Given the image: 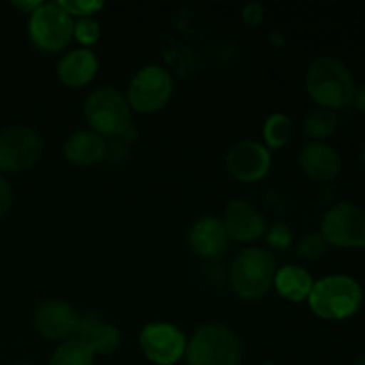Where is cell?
<instances>
[{"label":"cell","instance_id":"cell-1","mask_svg":"<svg viewBox=\"0 0 365 365\" xmlns=\"http://www.w3.org/2000/svg\"><path fill=\"white\" fill-rule=\"evenodd\" d=\"M307 91L323 109H342L353 103L356 93L351 71L335 57H319L307 71Z\"/></svg>","mask_w":365,"mask_h":365},{"label":"cell","instance_id":"cell-2","mask_svg":"<svg viewBox=\"0 0 365 365\" xmlns=\"http://www.w3.org/2000/svg\"><path fill=\"white\" fill-rule=\"evenodd\" d=\"M310 310L327 321H342L360 309L364 299L359 282L346 274H331L314 282L309 294Z\"/></svg>","mask_w":365,"mask_h":365},{"label":"cell","instance_id":"cell-3","mask_svg":"<svg viewBox=\"0 0 365 365\" xmlns=\"http://www.w3.org/2000/svg\"><path fill=\"white\" fill-rule=\"evenodd\" d=\"M277 269V259L269 250H242L232 262V289L242 299H250V302L260 299L273 287Z\"/></svg>","mask_w":365,"mask_h":365},{"label":"cell","instance_id":"cell-4","mask_svg":"<svg viewBox=\"0 0 365 365\" xmlns=\"http://www.w3.org/2000/svg\"><path fill=\"white\" fill-rule=\"evenodd\" d=\"M185 359L189 365H237L242 359V342L225 324H205L187 341Z\"/></svg>","mask_w":365,"mask_h":365},{"label":"cell","instance_id":"cell-5","mask_svg":"<svg viewBox=\"0 0 365 365\" xmlns=\"http://www.w3.org/2000/svg\"><path fill=\"white\" fill-rule=\"evenodd\" d=\"M84 118L89 128L102 138H118V134L132 121L127 98L114 88H100L93 91L84 103Z\"/></svg>","mask_w":365,"mask_h":365},{"label":"cell","instance_id":"cell-6","mask_svg":"<svg viewBox=\"0 0 365 365\" xmlns=\"http://www.w3.org/2000/svg\"><path fill=\"white\" fill-rule=\"evenodd\" d=\"M29 38L43 52H61L73 38V18L59 2L41 4L29 18Z\"/></svg>","mask_w":365,"mask_h":365},{"label":"cell","instance_id":"cell-7","mask_svg":"<svg viewBox=\"0 0 365 365\" xmlns=\"http://www.w3.org/2000/svg\"><path fill=\"white\" fill-rule=\"evenodd\" d=\"M173 95V78L163 66L141 68L130 81L127 89V102L130 109L141 114H153L163 109Z\"/></svg>","mask_w":365,"mask_h":365},{"label":"cell","instance_id":"cell-8","mask_svg":"<svg viewBox=\"0 0 365 365\" xmlns=\"http://www.w3.org/2000/svg\"><path fill=\"white\" fill-rule=\"evenodd\" d=\"M43 139L34 128L13 125L0 130V171L20 173L39 160Z\"/></svg>","mask_w":365,"mask_h":365},{"label":"cell","instance_id":"cell-9","mask_svg":"<svg viewBox=\"0 0 365 365\" xmlns=\"http://www.w3.org/2000/svg\"><path fill=\"white\" fill-rule=\"evenodd\" d=\"M321 235L339 248H365V210L353 203H339L323 217Z\"/></svg>","mask_w":365,"mask_h":365},{"label":"cell","instance_id":"cell-10","mask_svg":"<svg viewBox=\"0 0 365 365\" xmlns=\"http://www.w3.org/2000/svg\"><path fill=\"white\" fill-rule=\"evenodd\" d=\"M139 346L152 364L175 365L185 356L187 339L175 324L150 323L139 335Z\"/></svg>","mask_w":365,"mask_h":365},{"label":"cell","instance_id":"cell-11","mask_svg":"<svg viewBox=\"0 0 365 365\" xmlns=\"http://www.w3.org/2000/svg\"><path fill=\"white\" fill-rule=\"evenodd\" d=\"M227 168L234 178L246 184L259 182L269 173L271 152L257 141H241L232 146L227 155Z\"/></svg>","mask_w":365,"mask_h":365},{"label":"cell","instance_id":"cell-12","mask_svg":"<svg viewBox=\"0 0 365 365\" xmlns=\"http://www.w3.org/2000/svg\"><path fill=\"white\" fill-rule=\"evenodd\" d=\"M78 316L73 307L61 299H48L38 307L34 327L48 341H66L77 331Z\"/></svg>","mask_w":365,"mask_h":365},{"label":"cell","instance_id":"cell-13","mask_svg":"<svg viewBox=\"0 0 365 365\" xmlns=\"http://www.w3.org/2000/svg\"><path fill=\"white\" fill-rule=\"evenodd\" d=\"M225 230L239 242H253L267 232L262 214L245 200H234L225 210Z\"/></svg>","mask_w":365,"mask_h":365},{"label":"cell","instance_id":"cell-14","mask_svg":"<svg viewBox=\"0 0 365 365\" xmlns=\"http://www.w3.org/2000/svg\"><path fill=\"white\" fill-rule=\"evenodd\" d=\"M228 242V234L223 221L217 217L207 216L196 221L189 232V246L196 255L203 259H214L225 252Z\"/></svg>","mask_w":365,"mask_h":365},{"label":"cell","instance_id":"cell-15","mask_svg":"<svg viewBox=\"0 0 365 365\" xmlns=\"http://www.w3.org/2000/svg\"><path fill=\"white\" fill-rule=\"evenodd\" d=\"M302 170L314 180H331L341 171V157L323 141H309L299 152Z\"/></svg>","mask_w":365,"mask_h":365},{"label":"cell","instance_id":"cell-16","mask_svg":"<svg viewBox=\"0 0 365 365\" xmlns=\"http://www.w3.org/2000/svg\"><path fill=\"white\" fill-rule=\"evenodd\" d=\"M98 57L93 50H71L57 64V77L68 88H82L93 82L98 73Z\"/></svg>","mask_w":365,"mask_h":365},{"label":"cell","instance_id":"cell-17","mask_svg":"<svg viewBox=\"0 0 365 365\" xmlns=\"http://www.w3.org/2000/svg\"><path fill=\"white\" fill-rule=\"evenodd\" d=\"M63 155L75 166H93V164L106 159V138L93 130L75 132L64 141Z\"/></svg>","mask_w":365,"mask_h":365},{"label":"cell","instance_id":"cell-18","mask_svg":"<svg viewBox=\"0 0 365 365\" xmlns=\"http://www.w3.org/2000/svg\"><path fill=\"white\" fill-rule=\"evenodd\" d=\"M273 287L284 299L299 303L309 298L314 287V280L307 269L289 264V266L277 269Z\"/></svg>","mask_w":365,"mask_h":365},{"label":"cell","instance_id":"cell-19","mask_svg":"<svg viewBox=\"0 0 365 365\" xmlns=\"http://www.w3.org/2000/svg\"><path fill=\"white\" fill-rule=\"evenodd\" d=\"M95 356L88 342L73 335L57 346L50 365H95Z\"/></svg>","mask_w":365,"mask_h":365},{"label":"cell","instance_id":"cell-20","mask_svg":"<svg viewBox=\"0 0 365 365\" xmlns=\"http://www.w3.org/2000/svg\"><path fill=\"white\" fill-rule=\"evenodd\" d=\"M339 127V118L335 110L330 109H316L307 116L305 120V135L312 141H323L330 138Z\"/></svg>","mask_w":365,"mask_h":365},{"label":"cell","instance_id":"cell-21","mask_svg":"<svg viewBox=\"0 0 365 365\" xmlns=\"http://www.w3.org/2000/svg\"><path fill=\"white\" fill-rule=\"evenodd\" d=\"M82 341L88 342V346L93 349L95 355H110L120 346V331H118V328L106 324L102 321L91 331H88L82 337Z\"/></svg>","mask_w":365,"mask_h":365},{"label":"cell","instance_id":"cell-22","mask_svg":"<svg viewBox=\"0 0 365 365\" xmlns=\"http://www.w3.org/2000/svg\"><path fill=\"white\" fill-rule=\"evenodd\" d=\"M264 141H266V148H282L291 141L292 135V123L285 114L274 113L264 123Z\"/></svg>","mask_w":365,"mask_h":365},{"label":"cell","instance_id":"cell-23","mask_svg":"<svg viewBox=\"0 0 365 365\" xmlns=\"http://www.w3.org/2000/svg\"><path fill=\"white\" fill-rule=\"evenodd\" d=\"M73 38H77L84 46L95 45L100 39L98 21L95 18H78L73 21Z\"/></svg>","mask_w":365,"mask_h":365},{"label":"cell","instance_id":"cell-24","mask_svg":"<svg viewBox=\"0 0 365 365\" xmlns=\"http://www.w3.org/2000/svg\"><path fill=\"white\" fill-rule=\"evenodd\" d=\"M328 242L324 241V237L321 234H307L305 237L299 241L298 252L303 259L309 260H317L327 253Z\"/></svg>","mask_w":365,"mask_h":365},{"label":"cell","instance_id":"cell-25","mask_svg":"<svg viewBox=\"0 0 365 365\" xmlns=\"http://www.w3.org/2000/svg\"><path fill=\"white\" fill-rule=\"evenodd\" d=\"M267 245L273 246L277 250H287L292 245V230L289 228V225L285 223H277L266 232Z\"/></svg>","mask_w":365,"mask_h":365},{"label":"cell","instance_id":"cell-26","mask_svg":"<svg viewBox=\"0 0 365 365\" xmlns=\"http://www.w3.org/2000/svg\"><path fill=\"white\" fill-rule=\"evenodd\" d=\"M59 6L66 11L70 16L77 18H93V14L98 13L103 7L102 2H81V0H75V2H59Z\"/></svg>","mask_w":365,"mask_h":365},{"label":"cell","instance_id":"cell-27","mask_svg":"<svg viewBox=\"0 0 365 365\" xmlns=\"http://www.w3.org/2000/svg\"><path fill=\"white\" fill-rule=\"evenodd\" d=\"M262 18H264V7L260 6V4L252 2L242 9V20H245L248 25H252V27L259 25L260 21H262Z\"/></svg>","mask_w":365,"mask_h":365},{"label":"cell","instance_id":"cell-28","mask_svg":"<svg viewBox=\"0 0 365 365\" xmlns=\"http://www.w3.org/2000/svg\"><path fill=\"white\" fill-rule=\"evenodd\" d=\"M11 203H13V189L6 178L0 177V217L6 216L7 210L11 209Z\"/></svg>","mask_w":365,"mask_h":365},{"label":"cell","instance_id":"cell-29","mask_svg":"<svg viewBox=\"0 0 365 365\" xmlns=\"http://www.w3.org/2000/svg\"><path fill=\"white\" fill-rule=\"evenodd\" d=\"M41 4H43L41 0H39V2H21V0H18V2H11V6L16 7V9L21 11V13L32 14L39 6H41Z\"/></svg>","mask_w":365,"mask_h":365},{"label":"cell","instance_id":"cell-30","mask_svg":"<svg viewBox=\"0 0 365 365\" xmlns=\"http://www.w3.org/2000/svg\"><path fill=\"white\" fill-rule=\"evenodd\" d=\"M353 102H355L356 109L362 110V113H365V84L360 89H356L355 100H353Z\"/></svg>","mask_w":365,"mask_h":365},{"label":"cell","instance_id":"cell-31","mask_svg":"<svg viewBox=\"0 0 365 365\" xmlns=\"http://www.w3.org/2000/svg\"><path fill=\"white\" fill-rule=\"evenodd\" d=\"M353 365H365V356H360V359L356 360V362L353 364Z\"/></svg>","mask_w":365,"mask_h":365},{"label":"cell","instance_id":"cell-32","mask_svg":"<svg viewBox=\"0 0 365 365\" xmlns=\"http://www.w3.org/2000/svg\"><path fill=\"white\" fill-rule=\"evenodd\" d=\"M14 365H36V364H27V362H24V364H14Z\"/></svg>","mask_w":365,"mask_h":365},{"label":"cell","instance_id":"cell-33","mask_svg":"<svg viewBox=\"0 0 365 365\" xmlns=\"http://www.w3.org/2000/svg\"><path fill=\"white\" fill-rule=\"evenodd\" d=\"M266 365H277V364H273V362H267Z\"/></svg>","mask_w":365,"mask_h":365}]
</instances>
